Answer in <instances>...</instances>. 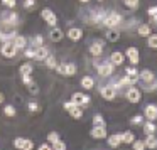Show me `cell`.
Returning <instances> with one entry per match:
<instances>
[{
  "instance_id": "cell-26",
  "label": "cell",
  "mask_w": 157,
  "mask_h": 150,
  "mask_svg": "<svg viewBox=\"0 0 157 150\" xmlns=\"http://www.w3.org/2000/svg\"><path fill=\"white\" fill-rule=\"evenodd\" d=\"M140 79H142L144 83H152L154 81V74L149 71V69H144V71H140Z\"/></svg>"
},
{
  "instance_id": "cell-45",
  "label": "cell",
  "mask_w": 157,
  "mask_h": 150,
  "mask_svg": "<svg viewBox=\"0 0 157 150\" xmlns=\"http://www.w3.org/2000/svg\"><path fill=\"white\" fill-rule=\"evenodd\" d=\"M2 4H4L5 7H10V9H14L17 2H15V0H2Z\"/></svg>"
},
{
  "instance_id": "cell-28",
  "label": "cell",
  "mask_w": 157,
  "mask_h": 150,
  "mask_svg": "<svg viewBox=\"0 0 157 150\" xmlns=\"http://www.w3.org/2000/svg\"><path fill=\"white\" fill-rule=\"evenodd\" d=\"M12 42L15 44V47H17V49H24L25 46H27V39H25L24 36H17Z\"/></svg>"
},
{
  "instance_id": "cell-22",
  "label": "cell",
  "mask_w": 157,
  "mask_h": 150,
  "mask_svg": "<svg viewBox=\"0 0 157 150\" xmlns=\"http://www.w3.org/2000/svg\"><path fill=\"white\" fill-rule=\"evenodd\" d=\"M144 132H145V135H154V133L157 132V126H155V123L154 122H149V120H147L145 123H144Z\"/></svg>"
},
{
  "instance_id": "cell-11",
  "label": "cell",
  "mask_w": 157,
  "mask_h": 150,
  "mask_svg": "<svg viewBox=\"0 0 157 150\" xmlns=\"http://www.w3.org/2000/svg\"><path fill=\"white\" fill-rule=\"evenodd\" d=\"M144 116H145L149 122H155L157 120V106L155 105H147L144 108Z\"/></svg>"
},
{
  "instance_id": "cell-29",
  "label": "cell",
  "mask_w": 157,
  "mask_h": 150,
  "mask_svg": "<svg viewBox=\"0 0 157 150\" xmlns=\"http://www.w3.org/2000/svg\"><path fill=\"white\" fill-rule=\"evenodd\" d=\"M147 46L152 49H157V34H150L147 37Z\"/></svg>"
},
{
  "instance_id": "cell-34",
  "label": "cell",
  "mask_w": 157,
  "mask_h": 150,
  "mask_svg": "<svg viewBox=\"0 0 157 150\" xmlns=\"http://www.w3.org/2000/svg\"><path fill=\"white\" fill-rule=\"evenodd\" d=\"M133 150H145L147 145H145V140H135V142L132 143Z\"/></svg>"
},
{
  "instance_id": "cell-49",
  "label": "cell",
  "mask_w": 157,
  "mask_h": 150,
  "mask_svg": "<svg viewBox=\"0 0 157 150\" xmlns=\"http://www.w3.org/2000/svg\"><path fill=\"white\" fill-rule=\"evenodd\" d=\"M24 56H25V58H29V59H31V58H36V49H27Z\"/></svg>"
},
{
  "instance_id": "cell-35",
  "label": "cell",
  "mask_w": 157,
  "mask_h": 150,
  "mask_svg": "<svg viewBox=\"0 0 157 150\" xmlns=\"http://www.w3.org/2000/svg\"><path fill=\"white\" fill-rule=\"evenodd\" d=\"M46 66H48L49 69H56V68H58V62H56L54 56H49V58L46 59Z\"/></svg>"
},
{
  "instance_id": "cell-30",
  "label": "cell",
  "mask_w": 157,
  "mask_h": 150,
  "mask_svg": "<svg viewBox=\"0 0 157 150\" xmlns=\"http://www.w3.org/2000/svg\"><path fill=\"white\" fill-rule=\"evenodd\" d=\"M93 126H105V120H103V116L100 113H96L93 116Z\"/></svg>"
},
{
  "instance_id": "cell-7",
  "label": "cell",
  "mask_w": 157,
  "mask_h": 150,
  "mask_svg": "<svg viewBox=\"0 0 157 150\" xmlns=\"http://www.w3.org/2000/svg\"><path fill=\"white\" fill-rule=\"evenodd\" d=\"M125 56L130 59V64L132 66H137L140 62V56H139V49L137 47H128L125 51Z\"/></svg>"
},
{
  "instance_id": "cell-27",
  "label": "cell",
  "mask_w": 157,
  "mask_h": 150,
  "mask_svg": "<svg viewBox=\"0 0 157 150\" xmlns=\"http://www.w3.org/2000/svg\"><path fill=\"white\" fill-rule=\"evenodd\" d=\"M145 145H147V148H157V137H155V133L145 137Z\"/></svg>"
},
{
  "instance_id": "cell-12",
  "label": "cell",
  "mask_w": 157,
  "mask_h": 150,
  "mask_svg": "<svg viewBox=\"0 0 157 150\" xmlns=\"http://www.w3.org/2000/svg\"><path fill=\"white\" fill-rule=\"evenodd\" d=\"M68 37H69V41H73V42L81 41V37H83V29H81V27H69Z\"/></svg>"
},
{
  "instance_id": "cell-9",
  "label": "cell",
  "mask_w": 157,
  "mask_h": 150,
  "mask_svg": "<svg viewBox=\"0 0 157 150\" xmlns=\"http://www.w3.org/2000/svg\"><path fill=\"white\" fill-rule=\"evenodd\" d=\"M113 66H115V64H113L112 61H110V62H103V64H100L98 68H96V71H98L100 76H110L113 73V69H115Z\"/></svg>"
},
{
  "instance_id": "cell-52",
  "label": "cell",
  "mask_w": 157,
  "mask_h": 150,
  "mask_svg": "<svg viewBox=\"0 0 157 150\" xmlns=\"http://www.w3.org/2000/svg\"><path fill=\"white\" fill-rule=\"evenodd\" d=\"M150 25H152V27H157V15L150 17Z\"/></svg>"
},
{
  "instance_id": "cell-15",
  "label": "cell",
  "mask_w": 157,
  "mask_h": 150,
  "mask_svg": "<svg viewBox=\"0 0 157 150\" xmlns=\"http://www.w3.org/2000/svg\"><path fill=\"white\" fill-rule=\"evenodd\" d=\"M125 76L130 79V83H132V84H135V83L139 81V76H140V73L137 71V69L133 68V66H128V68H125Z\"/></svg>"
},
{
  "instance_id": "cell-24",
  "label": "cell",
  "mask_w": 157,
  "mask_h": 150,
  "mask_svg": "<svg viewBox=\"0 0 157 150\" xmlns=\"http://www.w3.org/2000/svg\"><path fill=\"white\" fill-rule=\"evenodd\" d=\"M81 86H83L85 89H93V88H95V81H93L91 76H83V79H81Z\"/></svg>"
},
{
  "instance_id": "cell-4",
  "label": "cell",
  "mask_w": 157,
  "mask_h": 150,
  "mask_svg": "<svg viewBox=\"0 0 157 150\" xmlns=\"http://www.w3.org/2000/svg\"><path fill=\"white\" fill-rule=\"evenodd\" d=\"M125 98H127V101H130V103H139L140 99H142V91H140L139 88H130L128 91L125 93Z\"/></svg>"
},
{
  "instance_id": "cell-17",
  "label": "cell",
  "mask_w": 157,
  "mask_h": 150,
  "mask_svg": "<svg viewBox=\"0 0 157 150\" xmlns=\"http://www.w3.org/2000/svg\"><path fill=\"white\" fill-rule=\"evenodd\" d=\"M106 142H108V145L112 147V148H117V147H120V143H122V135H120V133L110 135L108 138H106Z\"/></svg>"
},
{
  "instance_id": "cell-36",
  "label": "cell",
  "mask_w": 157,
  "mask_h": 150,
  "mask_svg": "<svg viewBox=\"0 0 157 150\" xmlns=\"http://www.w3.org/2000/svg\"><path fill=\"white\" fill-rule=\"evenodd\" d=\"M24 143H25V138H22V137H17L14 140V147L17 150H24Z\"/></svg>"
},
{
  "instance_id": "cell-16",
  "label": "cell",
  "mask_w": 157,
  "mask_h": 150,
  "mask_svg": "<svg viewBox=\"0 0 157 150\" xmlns=\"http://www.w3.org/2000/svg\"><path fill=\"white\" fill-rule=\"evenodd\" d=\"M103 46H105V42H101V41H96L95 44H91L90 46V54L91 56H95V58H98V56H101L103 54Z\"/></svg>"
},
{
  "instance_id": "cell-21",
  "label": "cell",
  "mask_w": 157,
  "mask_h": 150,
  "mask_svg": "<svg viewBox=\"0 0 157 150\" xmlns=\"http://www.w3.org/2000/svg\"><path fill=\"white\" fill-rule=\"evenodd\" d=\"M48 58H49V51L44 47V46L36 49V59H37V61H46Z\"/></svg>"
},
{
  "instance_id": "cell-18",
  "label": "cell",
  "mask_w": 157,
  "mask_h": 150,
  "mask_svg": "<svg viewBox=\"0 0 157 150\" xmlns=\"http://www.w3.org/2000/svg\"><path fill=\"white\" fill-rule=\"evenodd\" d=\"M63 31L59 27H52L51 29V32H49V37H51V41L52 42H59V41H63Z\"/></svg>"
},
{
  "instance_id": "cell-20",
  "label": "cell",
  "mask_w": 157,
  "mask_h": 150,
  "mask_svg": "<svg viewBox=\"0 0 157 150\" xmlns=\"http://www.w3.org/2000/svg\"><path fill=\"white\" fill-rule=\"evenodd\" d=\"M137 32H139V36H142V37H149V36L152 34V25L150 24H142V25H139Z\"/></svg>"
},
{
  "instance_id": "cell-43",
  "label": "cell",
  "mask_w": 157,
  "mask_h": 150,
  "mask_svg": "<svg viewBox=\"0 0 157 150\" xmlns=\"http://www.w3.org/2000/svg\"><path fill=\"white\" fill-rule=\"evenodd\" d=\"M76 106H78V105H75L73 101H66V103H64V110H66L68 113H69V111H73V110H75Z\"/></svg>"
},
{
  "instance_id": "cell-13",
  "label": "cell",
  "mask_w": 157,
  "mask_h": 150,
  "mask_svg": "<svg viewBox=\"0 0 157 150\" xmlns=\"http://www.w3.org/2000/svg\"><path fill=\"white\" fill-rule=\"evenodd\" d=\"M15 52H17V47H15L14 42H5V44L2 46V54H4L5 58H14Z\"/></svg>"
},
{
  "instance_id": "cell-8",
  "label": "cell",
  "mask_w": 157,
  "mask_h": 150,
  "mask_svg": "<svg viewBox=\"0 0 157 150\" xmlns=\"http://www.w3.org/2000/svg\"><path fill=\"white\" fill-rule=\"evenodd\" d=\"M100 95H101V98L106 99V101H113L117 93H115V88H112V86H103V88L100 89Z\"/></svg>"
},
{
  "instance_id": "cell-25",
  "label": "cell",
  "mask_w": 157,
  "mask_h": 150,
  "mask_svg": "<svg viewBox=\"0 0 157 150\" xmlns=\"http://www.w3.org/2000/svg\"><path fill=\"white\" fill-rule=\"evenodd\" d=\"M120 135H122V143L132 145V143L135 142V135H133L132 132H123V133H120Z\"/></svg>"
},
{
  "instance_id": "cell-32",
  "label": "cell",
  "mask_w": 157,
  "mask_h": 150,
  "mask_svg": "<svg viewBox=\"0 0 157 150\" xmlns=\"http://www.w3.org/2000/svg\"><path fill=\"white\" fill-rule=\"evenodd\" d=\"M69 115H71V118H75V120H79L83 116V108L81 106H76L73 111H69Z\"/></svg>"
},
{
  "instance_id": "cell-14",
  "label": "cell",
  "mask_w": 157,
  "mask_h": 150,
  "mask_svg": "<svg viewBox=\"0 0 157 150\" xmlns=\"http://www.w3.org/2000/svg\"><path fill=\"white\" fill-rule=\"evenodd\" d=\"M2 22H4L5 25H12V27H14V25L17 24V14H15V12H4V14H2Z\"/></svg>"
},
{
  "instance_id": "cell-38",
  "label": "cell",
  "mask_w": 157,
  "mask_h": 150,
  "mask_svg": "<svg viewBox=\"0 0 157 150\" xmlns=\"http://www.w3.org/2000/svg\"><path fill=\"white\" fill-rule=\"evenodd\" d=\"M123 4H125V7H128V9H137L139 7V0H123Z\"/></svg>"
},
{
  "instance_id": "cell-41",
  "label": "cell",
  "mask_w": 157,
  "mask_h": 150,
  "mask_svg": "<svg viewBox=\"0 0 157 150\" xmlns=\"http://www.w3.org/2000/svg\"><path fill=\"white\" fill-rule=\"evenodd\" d=\"M52 148L54 150H66V143L63 142V140H59V142L52 143Z\"/></svg>"
},
{
  "instance_id": "cell-3",
  "label": "cell",
  "mask_w": 157,
  "mask_h": 150,
  "mask_svg": "<svg viewBox=\"0 0 157 150\" xmlns=\"http://www.w3.org/2000/svg\"><path fill=\"white\" fill-rule=\"evenodd\" d=\"M120 22H122V15L120 14H108L105 19H103V24L106 25V27L113 29L115 25H118Z\"/></svg>"
},
{
  "instance_id": "cell-31",
  "label": "cell",
  "mask_w": 157,
  "mask_h": 150,
  "mask_svg": "<svg viewBox=\"0 0 157 150\" xmlns=\"http://www.w3.org/2000/svg\"><path fill=\"white\" fill-rule=\"evenodd\" d=\"M144 116L142 115H135V116H132V120H130V125H133V126H139V125H144Z\"/></svg>"
},
{
  "instance_id": "cell-6",
  "label": "cell",
  "mask_w": 157,
  "mask_h": 150,
  "mask_svg": "<svg viewBox=\"0 0 157 150\" xmlns=\"http://www.w3.org/2000/svg\"><path fill=\"white\" fill-rule=\"evenodd\" d=\"M90 135H91V138H95V140H105V138H108L105 126H93L91 132H90Z\"/></svg>"
},
{
  "instance_id": "cell-48",
  "label": "cell",
  "mask_w": 157,
  "mask_h": 150,
  "mask_svg": "<svg viewBox=\"0 0 157 150\" xmlns=\"http://www.w3.org/2000/svg\"><path fill=\"white\" fill-rule=\"evenodd\" d=\"M147 14H149V17H154V15H157V5H154V7H149Z\"/></svg>"
},
{
  "instance_id": "cell-5",
  "label": "cell",
  "mask_w": 157,
  "mask_h": 150,
  "mask_svg": "<svg viewBox=\"0 0 157 150\" xmlns=\"http://www.w3.org/2000/svg\"><path fill=\"white\" fill-rule=\"evenodd\" d=\"M56 71L63 76H73V74H76V66L75 64H58Z\"/></svg>"
},
{
  "instance_id": "cell-23",
  "label": "cell",
  "mask_w": 157,
  "mask_h": 150,
  "mask_svg": "<svg viewBox=\"0 0 157 150\" xmlns=\"http://www.w3.org/2000/svg\"><path fill=\"white\" fill-rule=\"evenodd\" d=\"M106 39H108L110 42H118L120 32L117 31V29H108V31H106Z\"/></svg>"
},
{
  "instance_id": "cell-37",
  "label": "cell",
  "mask_w": 157,
  "mask_h": 150,
  "mask_svg": "<svg viewBox=\"0 0 157 150\" xmlns=\"http://www.w3.org/2000/svg\"><path fill=\"white\" fill-rule=\"evenodd\" d=\"M31 73H32V66L29 64V62H25V64H22V66H21V74H22V76L31 74Z\"/></svg>"
},
{
  "instance_id": "cell-10",
  "label": "cell",
  "mask_w": 157,
  "mask_h": 150,
  "mask_svg": "<svg viewBox=\"0 0 157 150\" xmlns=\"http://www.w3.org/2000/svg\"><path fill=\"white\" fill-rule=\"evenodd\" d=\"M71 101L75 103V105H78V106H85V105L90 103V96L83 95V93H75V95L71 96Z\"/></svg>"
},
{
  "instance_id": "cell-50",
  "label": "cell",
  "mask_w": 157,
  "mask_h": 150,
  "mask_svg": "<svg viewBox=\"0 0 157 150\" xmlns=\"http://www.w3.org/2000/svg\"><path fill=\"white\" fill-rule=\"evenodd\" d=\"M36 4V0H24V7L25 9H32Z\"/></svg>"
},
{
  "instance_id": "cell-51",
  "label": "cell",
  "mask_w": 157,
  "mask_h": 150,
  "mask_svg": "<svg viewBox=\"0 0 157 150\" xmlns=\"http://www.w3.org/2000/svg\"><path fill=\"white\" fill-rule=\"evenodd\" d=\"M37 150H54V148H52L51 143H42V145H39Z\"/></svg>"
},
{
  "instance_id": "cell-1",
  "label": "cell",
  "mask_w": 157,
  "mask_h": 150,
  "mask_svg": "<svg viewBox=\"0 0 157 150\" xmlns=\"http://www.w3.org/2000/svg\"><path fill=\"white\" fill-rule=\"evenodd\" d=\"M15 37H17V36H15V29L12 27V25H5V29L0 31V41L12 42Z\"/></svg>"
},
{
  "instance_id": "cell-53",
  "label": "cell",
  "mask_w": 157,
  "mask_h": 150,
  "mask_svg": "<svg viewBox=\"0 0 157 150\" xmlns=\"http://www.w3.org/2000/svg\"><path fill=\"white\" fill-rule=\"evenodd\" d=\"M4 99H5V96L2 95V93H0V103H4Z\"/></svg>"
},
{
  "instance_id": "cell-54",
  "label": "cell",
  "mask_w": 157,
  "mask_h": 150,
  "mask_svg": "<svg viewBox=\"0 0 157 150\" xmlns=\"http://www.w3.org/2000/svg\"><path fill=\"white\" fill-rule=\"evenodd\" d=\"M79 2H81V4H88L90 0H79Z\"/></svg>"
},
{
  "instance_id": "cell-2",
  "label": "cell",
  "mask_w": 157,
  "mask_h": 150,
  "mask_svg": "<svg viewBox=\"0 0 157 150\" xmlns=\"http://www.w3.org/2000/svg\"><path fill=\"white\" fill-rule=\"evenodd\" d=\"M41 15H42V19L48 22V25H51V27H56V25H58V17H56V14L51 9H42Z\"/></svg>"
},
{
  "instance_id": "cell-39",
  "label": "cell",
  "mask_w": 157,
  "mask_h": 150,
  "mask_svg": "<svg viewBox=\"0 0 157 150\" xmlns=\"http://www.w3.org/2000/svg\"><path fill=\"white\" fill-rule=\"evenodd\" d=\"M27 89H29V93H31L32 96H36V95H39V86L36 84V83H31V84L27 86Z\"/></svg>"
},
{
  "instance_id": "cell-42",
  "label": "cell",
  "mask_w": 157,
  "mask_h": 150,
  "mask_svg": "<svg viewBox=\"0 0 157 150\" xmlns=\"http://www.w3.org/2000/svg\"><path fill=\"white\" fill-rule=\"evenodd\" d=\"M32 44H34V47H42V36H36L34 41H32Z\"/></svg>"
},
{
  "instance_id": "cell-33",
  "label": "cell",
  "mask_w": 157,
  "mask_h": 150,
  "mask_svg": "<svg viewBox=\"0 0 157 150\" xmlns=\"http://www.w3.org/2000/svg\"><path fill=\"white\" fill-rule=\"evenodd\" d=\"M59 140H61V138H59V133L58 132H49L48 133V142L51 143V145H52V143H56V142H59Z\"/></svg>"
},
{
  "instance_id": "cell-47",
  "label": "cell",
  "mask_w": 157,
  "mask_h": 150,
  "mask_svg": "<svg viewBox=\"0 0 157 150\" xmlns=\"http://www.w3.org/2000/svg\"><path fill=\"white\" fill-rule=\"evenodd\" d=\"M24 150H34V143H32V140H25Z\"/></svg>"
},
{
  "instance_id": "cell-46",
  "label": "cell",
  "mask_w": 157,
  "mask_h": 150,
  "mask_svg": "<svg viewBox=\"0 0 157 150\" xmlns=\"http://www.w3.org/2000/svg\"><path fill=\"white\" fill-rule=\"evenodd\" d=\"M22 83H24L25 86H29V84H31V83H34V81H32L31 74H25V76H22Z\"/></svg>"
},
{
  "instance_id": "cell-40",
  "label": "cell",
  "mask_w": 157,
  "mask_h": 150,
  "mask_svg": "<svg viewBox=\"0 0 157 150\" xmlns=\"http://www.w3.org/2000/svg\"><path fill=\"white\" fill-rule=\"evenodd\" d=\"M4 113H5L7 116H15V113H17V111H15V108H14L12 105H7V106L4 108Z\"/></svg>"
},
{
  "instance_id": "cell-19",
  "label": "cell",
  "mask_w": 157,
  "mask_h": 150,
  "mask_svg": "<svg viewBox=\"0 0 157 150\" xmlns=\"http://www.w3.org/2000/svg\"><path fill=\"white\" fill-rule=\"evenodd\" d=\"M125 58H127L125 54H122V52H118V51H117V52H113V54H112L110 61H112L115 66H122V64H123V61H125Z\"/></svg>"
},
{
  "instance_id": "cell-44",
  "label": "cell",
  "mask_w": 157,
  "mask_h": 150,
  "mask_svg": "<svg viewBox=\"0 0 157 150\" xmlns=\"http://www.w3.org/2000/svg\"><path fill=\"white\" fill-rule=\"evenodd\" d=\"M29 111L37 113V111H41V108H39V105H37V103H29Z\"/></svg>"
}]
</instances>
